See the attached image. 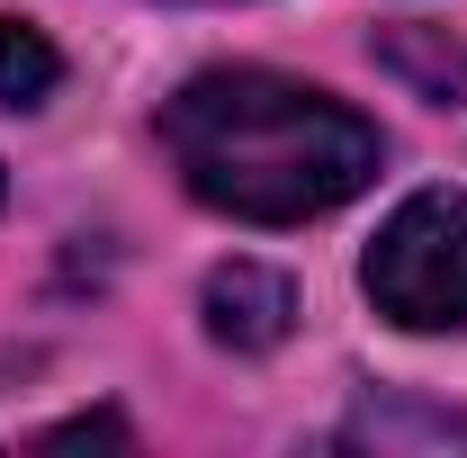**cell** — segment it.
<instances>
[{
    "mask_svg": "<svg viewBox=\"0 0 467 458\" xmlns=\"http://www.w3.org/2000/svg\"><path fill=\"white\" fill-rule=\"evenodd\" d=\"M63 81V55L46 46V27L0 18V109H46Z\"/></svg>",
    "mask_w": 467,
    "mask_h": 458,
    "instance_id": "cell-4",
    "label": "cell"
},
{
    "mask_svg": "<svg viewBox=\"0 0 467 458\" xmlns=\"http://www.w3.org/2000/svg\"><path fill=\"white\" fill-rule=\"evenodd\" d=\"M63 441H126V422H117V413H90V422H63V432H46V450H63Z\"/></svg>",
    "mask_w": 467,
    "mask_h": 458,
    "instance_id": "cell-5",
    "label": "cell"
},
{
    "mask_svg": "<svg viewBox=\"0 0 467 458\" xmlns=\"http://www.w3.org/2000/svg\"><path fill=\"white\" fill-rule=\"evenodd\" d=\"M288 315H296V297L279 270H261V261H225L216 279H207V333L225 350H270V342H288Z\"/></svg>",
    "mask_w": 467,
    "mask_h": 458,
    "instance_id": "cell-3",
    "label": "cell"
},
{
    "mask_svg": "<svg viewBox=\"0 0 467 458\" xmlns=\"http://www.w3.org/2000/svg\"><path fill=\"white\" fill-rule=\"evenodd\" d=\"M162 144L189 198L243 225H306L359 198L387 162L378 126L359 109H342L333 90H306L288 72H252V63L198 72L162 109Z\"/></svg>",
    "mask_w": 467,
    "mask_h": 458,
    "instance_id": "cell-1",
    "label": "cell"
},
{
    "mask_svg": "<svg viewBox=\"0 0 467 458\" xmlns=\"http://www.w3.org/2000/svg\"><path fill=\"white\" fill-rule=\"evenodd\" d=\"M359 279H368L387 324H405V333H467V198L459 189L405 198L387 216V234L368 243Z\"/></svg>",
    "mask_w": 467,
    "mask_h": 458,
    "instance_id": "cell-2",
    "label": "cell"
}]
</instances>
